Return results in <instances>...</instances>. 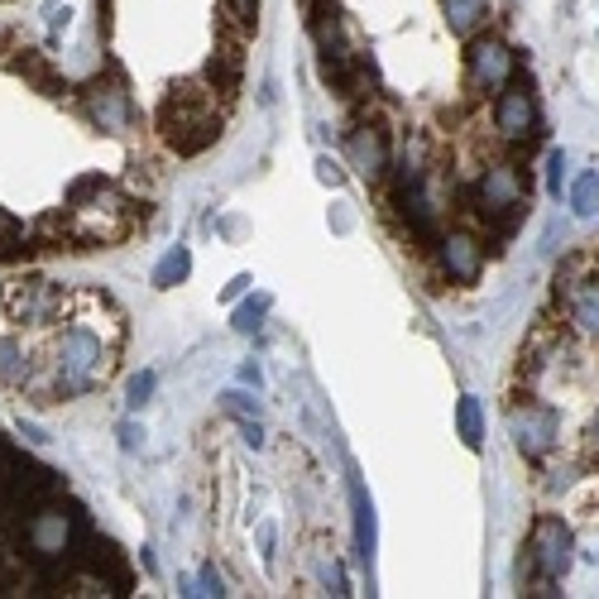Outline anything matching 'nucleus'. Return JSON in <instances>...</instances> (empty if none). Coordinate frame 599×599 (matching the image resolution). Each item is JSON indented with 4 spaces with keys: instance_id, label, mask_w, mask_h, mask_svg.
<instances>
[{
    "instance_id": "1",
    "label": "nucleus",
    "mask_w": 599,
    "mask_h": 599,
    "mask_svg": "<svg viewBox=\"0 0 599 599\" xmlns=\"http://www.w3.org/2000/svg\"><path fill=\"white\" fill-rule=\"evenodd\" d=\"M120 341H125V326H120V312L111 302L101 292H73L68 312H63V331L48 351V375H38L30 393H38V403H53V398L101 389L115 369Z\"/></svg>"
},
{
    "instance_id": "2",
    "label": "nucleus",
    "mask_w": 599,
    "mask_h": 599,
    "mask_svg": "<svg viewBox=\"0 0 599 599\" xmlns=\"http://www.w3.org/2000/svg\"><path fill=\"white\" fill-rule=\"evenodd\" d=\"M158 135L173 154H202L221 140V106H217V91H207L202 82H178L158 101V115H154Z\"/></svg>"
},
{
    "instance_id": "3",
    "label": "nucleus",
    "mask_w": 599,
    "mask_h": 599,
    "mask_svg": "<svg viewBox=\"0 0 599 599\" xmlns=\"http://www.w3.org/2000/svg\"><path fill=\"white\" fill-rule=\"evenodd\" d=\"M475 221L495 235L489 249H503L518 225L528 217V173H518L513 164H489L485 173L475 178Z\"/></svg>"
},
{
    "instance_id": "4",
    "label": "nucleus",
    "mask_w": 599,
    "mask_h": 599,
    "mask_svg": "<svg viewBox=\"0 0 599 599\" xmlns=\"http://www.w3.org/2000/svg\"><path fill=\"white\" fill-rule=\"evenodd\" d=\"M523 556L532 562V576H537V590L532 595H556V585H562L570 576V566H576V528H570L562 513L532 518Z\"/></svg>"
},
{
    "instance_id": "5",
    "label": "nucleus",
    "mask_w": 599,
    "mask_h": 599,
    "mask_svg": "<svg viewBox=\"0 0 599 599\" xmlns=\"http://www.w3.org/2000/svg\"><path fill=\"white\" fill-rule=\"evenodd\" d=\"M509 436H513V446L523 451V461L542 465L556 446H562V412L552 403H542V398H532V393L513 398L509 403Z\"/></svg>"
},
{
    "instance_id": "6",
    "label": "nucleus",
    "mask_w": 599,
    "mask_h": 599,
    "mask_svg": "<svg viewBox=\"0 0 599 599\" xmlns=\"http://www.w3.org/2000/svg\"><path fill=\"white\" fill-rule=\"evenodd\" d=\"M73 292L48 284V278H10L0 288V312L10 317L15 326H44V322H58L68 312Z\"/></svg>"
},
{
    "instance_id": "7",
    "label": "nucleus",
    "mask_w": 599,
    "mask_h": 599,
    "mask_svg": "<svg viewBox=\"0 0 599 599\" xmlns=\"http://www.w3.org/2000/svg\"><path fill=\"white\" fill-rule=\"evenodd\" d=\"M513 73H518V53L499 34L470 38V53H465V87H470V97H499L513 82Z\"/></svg>"
},
{
    "instance_id": "8",
    "label": "nucleus",
    "mask_w": 599,
    "mask_h": 599,
    "mask_svg": "<svg viewBox=\"0 0 599 599\" xmlns=\"http://www.w3.org/2000/svg\"><path fill=\"white\" fill-rule=\"evenodd\" d=\"M495 130H499L503 144H513V149H528V144L542 135V111H537V97H532L528 77H513V82L495 97Z\"/></svg>"
},
{
    "instance_id": "9",
    "label": "nucleus",
    "mask_w": 599,
    "mask_h": 599,
    "mask_svg": "<svg viewBox=\"0 0 599 599\" xmlns=\"http://www.w3.org/2000/svg\"><path fill=\"white\" fill-rule=\"evenodd\" d=\"M82 106H87V115L97 120L101 130H111V135L135 120V106H130V87H125V77H120V68H111L106 77H91V82L82 87Z\"/></svg>"
},
{
    "instance_id": "10",
    "label": "nucleus",
    "mask_w": 599,
    "mask_h": 599,
    "mask_svg": "<svg viewBox=\"0 0 599 599\" xmlns=\"http://www.w3.org/2000/svg\"><path fill=\"white\" fill-rule=\"evenodd\" d=\"M77 532H82V523H77L73 513H63L58 503H44V509L24 523V542H30V552L38 562H58V556L73 547Z\"/></svg>"
},
{
    "instance_id": "11",
    "label": "nucleus",
    "mask_w": 599,
    "mask_h": 599,
    "mask_svg": "<svg viewBox=\"0 0 599 599\" xmlns=\"http://www.w3.org/2000/svg\"><path fill=\"white\" fill-rule=\"evenodd\" d=\"M436 259H442V274L451 278V284H475L479 274H485V240H479L475 231H465V225H456V231L436 235Z\"/></svg>"
},
{
    "instance_id": "12",
    "label": "nucleus",
    "mask_w": 599,
    "mask_h": 599,
    "mask_svg": "<svg viewBox=\"0 0 599 599\" xmlns=\"http://www.w3.org/2000/svg\"><path fill=\"white\" fill-rule=\"evenodd\" d=\"M393 202H398V211H403V221H408V235L422 240V245H436V235H442V207H436L428 178L393 188Z\"/></svg>"
},
{
    "instance_id": "13",
    "label": "nucleus",
    "mask_w": 599,
    "mask_h": 599,
    "mask_svg": "<svg viewBox=\"0 0 599 599\" xmlns=\"http://www.w3.org/2000/svg\"><path fill=\"white\" fill-rule=\"evenodd\" d=\"M345 154H351V164L365 173V178H384V173L393 168L389 135H384L375 120H355L351 135H345Z\"/></svg>"
},
{
    "instance_id": "14",
    "label": "nucleus",
    "mask_w": 599,
    "mask_h": 599,
    "mask_svg": "<svg viewBox=\"0 0 599 599\" xmlns=\"http://www.w3.org/2000/svg\"><path fill=\"white\" fill-rule=\"evenodd\" d=\"M562 317H566V326H570V336H576V341L599 345V274H590L562 302Z\"/></svg>"
},
{
    "instance_id": "15",
    "label": "nucleus",
    "mask_w": 599,
    "mask_h": 599,
    "mask_svg": "<svg viewBox=\"0 0 599 599\" xmlns=\"http://www.w3.org/2000/svg\"><path fill=\"white\" fill-rule=\"evenodd\" d=\"M308 30L317 38V53L351 48V30H345V15L336 10V0H308Z\"/></svg>"
},
{
    "instance_id": "16",
    "label": "nucleus",
    "mask_w": 599,
    "mask_h": 599,
    "mask_svg": "<svg viewBox=\"0 0 599 599\" xmlns=\"http://www.w3.org/2000/svg\"><path fill=\"white\" fill-rule=\"evenodd\" d=\"M595 269H599V245L562 255V264H556V274H552V302H556V308H562V302H566L570 292H576Z\"/></svg>"
},
{
    "instance_id": "17",
    "label": "nucleus",
    "mask_w": 599,
    "mask_h": 599,
    "mask_svg": "<svg viewBox=\"0 0 599 599\" xmlns=\"http://www.w3.org/2000/svg\"><path fill=\"white\" fill-rule=\"evenodd\" d=\"M240 77H245V53H240L235 44H221V48L207 58V68H202V82L217 87L225 101H231L235 91H240Z\"/></svg>"
},
{
    "instance_id": "18",
    "label": "nucleus",
    "mask_w": 599,
    "mask_h": 599,
    "mask_svg": "<svg viewBox=\"0 0 599 599\" xmlns=\"http://www.w3.org/2000/svg\"><path fill=\"white\" fill-rule=\"evenodd\" d=\"M10 68H15L24 82H34L44 97H58V91H68V82L58 77V68L48 63V53H38V48H20L15 58H10Z\"/></svg>"
},
{
    "instance_id": "19",
    "label": "nucleus",
    "mask_w": 599,
    "mask_h": 599,
    "mask_svg": "<svg viewBox=\"0 0 599 599\" xmlns=\"http://www.w3.org/2000/svg\"><path fill=\"white\" fill-rule=\"evenodd\" d=\"M442 15L456 38H475L489 24V0H442Z\"/></svg>"
},
{
    "instance_id": "20",
    "label": "nucleus",
    "mask_w": 599,
    "mask_h": 599,
    "mask_svg": "<svg viewBox=\"0 0 599 599\" xmlns=\"http://www.w3.org/2000/svg\"><path fill=\"white\" fill-rule=\"evenodd\" d=\"M351 503H355V552L359 562H369L375 556V503H369L359 475H351Z\"/></svg>"
},
{
    "instance_id": "21",
    "label": "nucleus",
    "mask_w": 599,
    "mask_h": 599,
    "mask_svg": "<svg viewBox=\"0 0 599 599\" xmlns=\"http://www.w3.org/2000/svg\"><path fill=\"white\" fill-rule=\"evenodd\" d=\"M456 428H461V442L470 451H485V408H479L475 393H465L456 403Z\"/></svg>"
},
{
    "instance_id": "22",
    "label": "nucleus",
    "mask_w": 599,
    "mask_h": 599,
    "mask_svg": "<svg viewBox=\"0 0 599 599\" xmlns=\"http://www.w3.org/2000/svg\"><path fill=\"white\" fill-rule=\"evenodd\" d=\"M188 274H192V255H188V245H173L168 255L154 264V288H178Z\"/></svg>"
},
{
    "instance_id": "23",
    "label": "nucleus",
    "mask_w": 599,
    "mask_h": 599,
    "mask_svg": "<svg viewBox=\"0 0 599 599\" xmlns=\"http://www.w3.org/2000/svg\"><path fill=\"white\" fill-rule=\"evenodd\" d=\"M269 308H274L269 292H255V298H245V302H240V308L231 312V326L240 331V336H249V331H259V326H264V317H269Z\"/></svg>"
},
{
    "instance_id": "24",
    "label": "nucleus",
    "mask_w": 599,
    "mask_h": 599,
    "mask_svg": "<svg viewBox=\"0 0 599 599\" xmlns=\"http://www.w3.org/2000/svg\"><path fill=\"white\" fill-rule=\"evenodd\" d=\"M570 211H576L580 221L599 217V173H580V178L570 182Z\"/></svg>"
},
{
    "instance_id": "25",
    "label": "nucleus",
    "mask_w": 599,
    "mask_h": 599,
    "mask_svg": "<svg viewBox=\"0 0 599 599\" xmlns=\"http://www.w3.org/2000/svg\"><path fill=\"white\" fill-rule=\"evenodd\" d=\"M221 408L231 412V418H259V403H255V398H249L245 389H225V393H221Z\"/></svg>"
},
{
    "instance_id": "26",
    "label": "nucleus",
    "mask_w": 599,
    "mask_h": 599,
    "mask_svg": "<svg viewBox=\"0 0 599 599\" xmlns=\"http://www.w3.org/2000/svg\"><path fill=\"white\" fill-rule=\"evenodd\" d=\"M562 188H566V154L562 149H547V192L562 202Z\"/></svg>"
},
{
    "instance_id": "27",
    "label": "nucleus",
    "mask_w": 599,
    "mask_h": 599,
    "mask_svg": "<svg viewBox=\"0 0 599 599\" xmlns=\"http://www.w3.org/2000/svg\"><path fill=\"white\" fill-rule=\"evenodd\" d=\"M225 10H231L235 34H249V30H255V0H225Z\"/></svg>"
},
{
    "instance_id": "28",
    "label": "nucleus",
    "mask_w": 599,
    "mask_h": 599,
    "mask_svg": "<svg viewBox=\"0 0 599 599\" xmlns=\"http://www.w3.org/2000/svg\"><path fill=\"white\" fill-rule=\"evenodd\" d=\"M542 489H547V495H570V489H576V470H570V465H556V470H547V479H542Z\"/></svg>"
},
{
    "instance_id": "29",
    "label": "nucleus",
    "mask_w": 599,
    "mask_h": 599,
    "mask_svg": "<svg viewBox=\"0 0 599 599\" xmlns=\"http://www.w3.org/2000/svg\"><path fill=\"white\" fill-rule=\"evenodd\" d=\"M154 384H158V375H154V369H144V375H135V379H130V408H144V403H149Z\"/></svg>"
},
{
    "instance_id": "30",
    "label": "nucleus",
    "mask_w": 599,
    "mask_h": 599,
    "mask_svg": "<svg viewBox=\"0 0 599 599\" xmlns=\"http://www.w3.org/2000/svg\"><path fill=\"white\" fill-rule=\"evenodd\" d=\"M317 178H322L326 188H341V182H345V168H341L331 154H322V158H317Z\"/></svg>"
},
{
    "instance_id": "31",
    "label": "nucleus",
    "mask_w": 599,
    "mask_h": 599,
    "mask_svg": "<svg viewBox=\"0 0 599 599\" xmlns=\"http://www.w3.org/2000/svg\"><path fill=\"white\" fill-rule=\"evenodd\" d=\"M44 15H48V30H68L73 10H68V5H63V0H48V5H44Z\"/></svg>"
},
{
    "instance_id": "32",
    "label": "nucleus",
    "mask_w": 599,
    "mask_h": 599,
    "mask_svg": "<svg viewBox=\"0 0 599 599\" xmlns=\"http://www.w3.org/2000/svg\"><path fill=\"white\" fill-rule=\"evenodd\" d=\"M249 284H255V278H249V274H235V278H231V284H225V302L245 298V292H249Z\"/></svg>"
},
{
    "instance_id": "33",
    "label": "nucleus",
    "mask_w": 599,
    "mask_h": 599,
    "mask_svg": "<svg viewBox=\"0 0 599 599\" xmlns=\"http://www.w3.org/2000/svg\"><path fill=\"white\" fill-rule=\"evenodd\" d=\"M322 580L331 585V595H351V590H345V570L341 566H322Z\"/></svg>"
},
{
    "instance_id": "34",
    "label": "nucleus",
    "mask_w": 599,
    "mask_h": 599,
    "mask_svg": "<svg viewBox=\"0 0 599 599\" xmlns=\"http://www.w3.org/2000/svg\"><path fill=\"white\" fill-rule=\"evenodd\" d=\"M197 595H225V585H221V576H217V566H202V590Z\"/></svg>"
},
{
    "instance_id": "35",
    "label": "nucleus",
    "mask_w": 599,
    "mask_h": 599,
    "mask_svg": "<svg viewBox=\"0 0 599 599\" xmlns=\"http://www.w3.org/2000/svg\"><path fill=\"white\" fill-rule=\"evenodd\" d=\"M120 446H125V451L144 446V428H135V422H125V428H120Z\"/></svg>"
},
{
    "instance_id": "36",
    "label": "nucleus",
    "mask_w": 599,
    "mask_h": 599,
    "mask_svg": "<svg viewBox=\"0 0 599 599\" xmlns=\"http://www.w3.org/2000/svg\"><path fill=\"white\" fill-rule=\"evenodd\" d=\"M259 547H264V566H269V562H274V528H269V523L259 528Z\"/></svg>"
},
{
    "instance_id": "37",
    "label": "nucleus",
    "mask_w": 599,
    "mask_h": 599,
    "mask_svg": "<svg viewBox=\"0 0 599 599\" xmlns=\"http://www.w3.org/2000/svg\"><path fill=\"white\" fill-rule=\"evenodd\" d=\"M240 384H249V389H259V384H264L259 365H240Z\"/></svg>"
},
{
    "instance_id": "38",
    "label": "nucleus",
    "mask_w": 599,
    "mask_h": 599,
    "mask_svg": "<svg viewBox=\"0 0 599 599\" xmlns=\"http://www.w3.org/2000/svg\"><path fill=\"white\" fill-rule=\"evenodd\" d=\"M590 446L599 451V412H595V422H590Z\"/></svg>"
}]
</instances>
